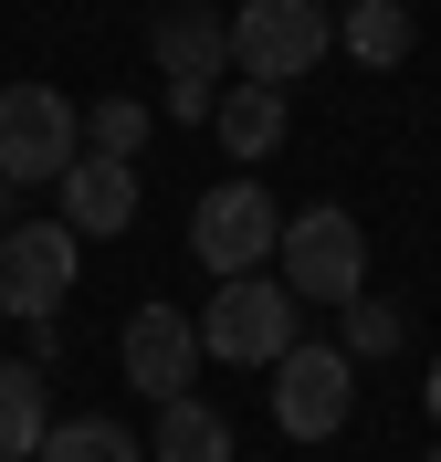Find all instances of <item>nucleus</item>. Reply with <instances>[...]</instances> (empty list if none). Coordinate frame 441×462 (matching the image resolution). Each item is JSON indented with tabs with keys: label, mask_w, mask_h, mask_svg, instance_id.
<instances>
[{
	"label": "nucleus",
	"mask_w": 441,
	"mask_h": 462,
	"mask_svg": "<svg viewBox=\"0 0 441 462\" xmlns=\"http://www.w3.org/2000/svg\"><path fill=\"white\" fill-rule=\"evenodd\" d=\"M431 420H441V357H431Z\"/></svg>",
	"instance_id": "a211bd4d"
},
{
	"label": "nucleus",
	"mask_w": 441,
	"mask_h": 462,
	"mask_svg": "<svg viewBox=\"0 0 441 462\" xmlns=\"http://www.w3.org/2000/svg\"><path fill=\"white\" fill-rule=\"evenodd\" d=\"M147 441L126 431V420H63V431H42V452L32 462H137Z\"/></svg>",
	"instance_id": "2eb2a0df"
},
{
	"label": "nucleus",
	"mask_w": 441,
	"mask_h": 462,
	"mask_svg": "<svg viewBox=\"0 0 441 462\" xmlns=\"http://www.w3.org/2000/svg\"><path fill=\"white\" fill-rule=\"evenodd\" d=\"M189 253L210 263V284L263 273V263L284 253V210H273V189H253V179H221V189L189 210Z\"/></svg>",
	"instance_id": "39448f33"
},
{
	"label": "nucleus",
	"mask_w": 441,
	"mask_h": 462,
	"mask_svg": "<svg viewBox=\"0 0 441 462\" xmlns=\"http://www.w3.org/2000/svg\"><path fill=\"white\" fill-rule=\"evenodd\" d=\"M379 346H400V305L357 294V305H347V357H379Z\"/></svg>",
	"instance_id": "f3484780"
},
{
	"label": "nucleus",
	"mask_w": 441,
	"mask_h": 462,
	"mask_svg": "<svg viewBox=\"0 0 441 462\" xmlns=\"http://www.w3.org/2000/svg\"><path fill=\"white\" fill-rule=\"evenodd\" d=\"M326 42H336L326 0H242V11H232L242 85H273V95H284L294 74H316V63H326Z\"/></svg>",
	"instance_id": "7ed1b4c3"
},
{
	"label": "nucleus",
	"mask_w": 441,
	"mask_h": 462,
	"mask_svg": "<svg viewBox=\"0 0 441 462\" xmlns=\"http://www.w3.org/2000/svg\"><path fill=\"white\" fill-rule=\"evenodd\" d=\"M42 452V368L32 357H0V462Z\"/></svg>",
	"instance_id": "ddd939ff"
},
{
	"label": "nucleus",
	"mask_w": 441,
	"mask_h": 462,
	"mask_svg": "<svg viewBox=\"0 0 441 462\" xmlns=\"http://www.w3.org/2000/svg\"><path fill=\"white\" fill-rule=\"evenodd\" d=\"M273 263H284L273 284L294 305H357L368 294V231H357V210H294Z\"/></svg>",
	"instance_id": "f03ea898"
},
{
	"label": "nucleus",
	"mask_w": 441,
	"mask_h": 462,
	"mask_svg": "<svg viewBox=\"0 0 441 462\" xmlns=\"http://www.w3.org/2000/svg\"><path fill=\"white\" fill-rule=\"evenodd\" d=\"M85 158V106L63 85H0V179L11 189H53Z\"/></svg>",
	"instance_id": "f257e3e1"
},
{
	"label": "nucleus",
	"mask_w": 441,
	"mask_h": 462,
	"mask_svg": "<svg viewBox=\"0 0 441 462\" xmlns=\"http://www.w3.org/2000/svg\"><path fill=\"white\" fill-rule=\"evenodd\" d=\"M147 452L158 462H232V420H221L210 400H169L158 431H147Z\"/></svg>",
	"instance_id": "f8f14e48"
},
{
	"label": "nucleus",
	"mask_w": 441,
	"mask_h": 462,
	"mask_svg": "<svg viewBox=\"0 0 441 462\" xmlns=\"http://www.w3.org/2000/svg\"><path fill=\"white\" fill-rule=\"evenodd\" d=\"M0 231H11V179H0Z\"/></svg>",
	"instance_id": "6ab92c4d"
},
{
	"label": "nucleus",
	"mask_w": 441,
	"mask_h": 462,
	"mask_svg": "<svg viewBox=\"0 0 441 462\" xmlns=\"http://www.w3.org/2000/svg\"><path fill=\"white\" fill-rule=\"evenodd\" d=\"M53 221L74 231V242L126 231V221H137V169H116V158H74V169L53 179Z\"/></svg>",
	"instance_id": "1a4fd4ad"
},
{
	"label": "nucleus",
	"mask_w": 441,
	"mask_h": 462,
	"mask_svg": "<svg viewBox=\"0 0 441 462\" xmlns=\"http://www.w3.org/2000/svg\"><path fill=\"white\" fill-rule=\"evenodd\" d=\"M357 410V357L347 346H284L273 357V420L294 441H336Z\"/></svg>",
	"instance_id": "423d86ee"
},
{
	"label": "nucleus",
	"mask_w": 441,
	"mask_h": 462,
	"mask_svg": "<svg viewBox=\"0 0 441 462\" xmlns=\"http://www.w3.org/2000/svg\"><path fill=\"white\" fill-rule=\"evenodd\" d=\"M126 378H137L158 410L189 400V378H200V316H179V305H137V316H126Z\"/></svg>",
	"instance_id": "6e6552de"
},
{
	"label": "nucleus",
	"mask_w": 441,
	"mask_h": 462,
	"mask_svg": "<svg viewBox=\"0 0 441 462\" xmlns=\"http://www.w3.org/2000/svg\"><path fill=\"white\" fill-rule=\"evenodd\" d=\"M210 126H221L232 158H273V147H284V95L273 85H232L221 106H210Z\"/></svg>",
	"instance_id": "9b49d317"
},
{
	"label": "nucleus",
	"mask_w": 441,
	"mask_h": 462,
	"mask_svg": "<svg viewBox=\"0 0 441 462\" xmlns=\"http://www.w3.org/2000/svg\"><path fill=\"white\" fill-rule=\"evenodd\" d=\"M63 284H74V231L63 221H11L0 231V305L22 326H53Z\"/></svg>",
	"instance_id": "0eeeda50"
},
{
	"label": "nucleus",
	"mask_w": 441,
	"mask_h": 462,
	"mask_svg": "<svg viewBox=\"0 0 441 462\" xmlns=\"http://www.w3.org/2000/svg\"><path fill=\"white\" fill-rule=\"evenodd\" d=\"M294 346V294L273 284V273H232V284H210L200 305V357H221V368H273Z\"/></svg>",
	"instance_id": "20e7f679"
},
{
	"label": "nucleus",
	"mask_w": 441,
	"mask_h": 462,
	"mask_svg": "<svg viewBox=\"0 0 441 462\" xmlns=\"http://www.w3.org/2000/svg\"><path fill=\"white\" fill-rule=\"evenodd\" d=\"M147 147V106L137 95H106V106H85V158H116V169H137Z\"/></svg>",
	"instance_id": "dca6fc26"
},
{
	"label": "nucleus",
	"mask_w": 441,
	"mask_h": 462,
	"mask_svg": "<svg viewBox=\"0 0 441 462\" xmlns=\"http://www.w3.org/2000/svg\"><path fill=\"white\" fill-rule=\"evenodd\" d=\"M158 63H169V85H210L221 63H232V22L221 11H200V0H179V11H158Z\"/></svg>",
	"instance_id": "9d476101"
},
{
	"label": "nucleus",
	"mask_w": 441,
	"mask_h": 462,
	"mask_svg": "<svg viewBox=\"0 0 441 462\" xmlns=\"http://www.w3.org/2000/svg\"><path fill=\"white\" fill-rule=\"evenodd\" d=\"M336 42H347L357 63H379V74H389V63L410 53V11H400V0H347V22H336Z\"/></svg>",
	"instance_id": "4468645a"
}]
</instances>
